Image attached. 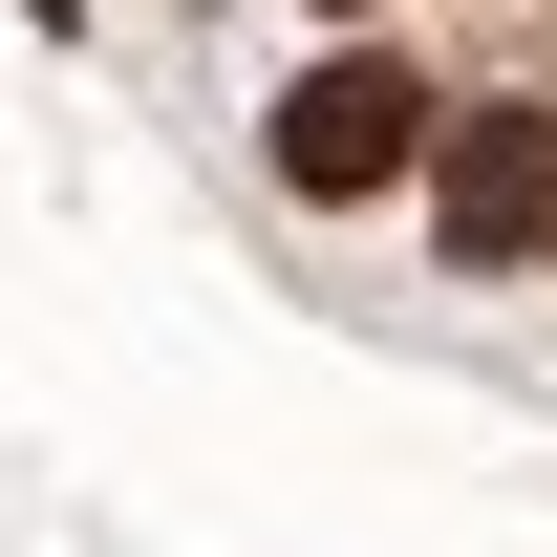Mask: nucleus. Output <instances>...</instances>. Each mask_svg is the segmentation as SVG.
<instances>
[{
    "mask_svg": "<svg viewBox=\"0 0 557 557\" xmlns=\"http://www.w3.org/2000/svg\"><path fill=\"white\" fill-rule=\"evenodd\" d=\"M429 150H450V108H429L386 44H344V65L278 86V172H300V194H386V172H429Z\"/></svg>",
    "mask_w": 557,
    "mask_h": 557,
    "instance_id": "nucleus-1",
    "label": "nucleus"
},
{
    "mask_svg": "<svg viewBox=\"0 0 557 557\" xmlns=\"http://www.w3.org/2000/svg\"><path fill=\"white\" fill-rule=\"evenodd\" d=\"M429 236H450V258H536V236H557V108H450Z\"/></svg>",
    "mask_w": 557,
    "mask_h": 557,
    "instance_id": "nucleus-2",
    "label": "nucleus"
}]
</instances>
